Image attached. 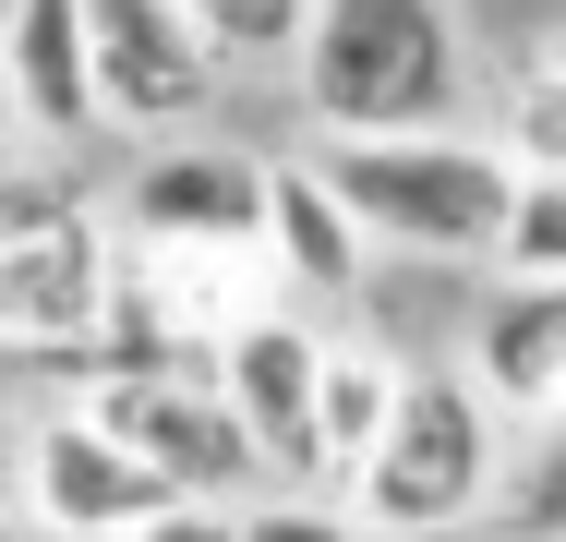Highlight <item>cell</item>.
I'll return each instance as SVG.
<instances>
[{"mask_svg":"<svg viewBox=\"0 0 566 542\" xmlns=\"http://www.w3.org/2000/svg\"><path fill=\"white\" fill-rule=\"evenodd\" d=\"M314 169L338 181V206L361 217L374 253H410V265H494V229L518 194V157L494 133H326Z\"/></svg>","mask_w":566,"mask_h":542,"instance_id":"obj_1","label":"cell"},{"mask_svg":"<svg viewBox=\"0 0 566 542\" xmlns=\"http://www.w3.org/2000/svg\"><path fill=\"white\" fill-rule=\"evenodd\" d=\"M290 97L314 133H434L470 97V37L447 0H314Z\"/></svg>","mask_w":566,"mask_h":542,"instance_id":"obj_2","label":"cell"},{"mask_svg":"<svg viewBox=\"0 0 566 542\" xmlns=\"http://www.w3.org/2000/svg\"><path fill=\"white\" fill-rule=\"evenodd\" d=\"M494 482H506V410L482 398V374L470 362H398L386 434L349 470V519L398 542H447L494 507Z\"/></svg>","mask_w":566,"mask_h":542,"instance_id":"obj_3","label":"cell"},{"mask_svg":"<svg viewBox=\"0 0 566 542\" xmlns=\"http://www.w3.org/2000/svg\"><path fill=\"white\" fill-rule=\"evenodd\" d=\"M120 314V241L73 206L61 169H24L0 181V350L24 362H85Z\"/></svg>","mask_w":566,"mask_h":542,"instance_id":"obj_4","label":"cell"},{"mask_svg":"<svg viewBox=\"0 0 566 542\" xmlns=\"http://www.w3.org/2000/svg\"><path fill=\"white\" fill-rule=\"evenodd\" d=\"M85 410L109 434H133L157 470H169V494H206V507H253L277 470H265V446L241 434V410H229L218 362L193 374L181 350H145V362H97L85 374Z\"/></svg>","mask_w":566,"mask_h":542,"instance_id":"obj_5","label":"cell"},{"mask_svg":"<svg viewBox=\"0 0 566 542\" xmlns=\"http://www.w3.org/2000/svg\"><path fill=\"white\" fill-rule=\"evenodd\" d=\"M85 61H97V121L109 133H193L218 108L229 61L181 0H85Z\"/></svg>","mask_w":566,"mask_h":542,"instance_id":"obj_6","label":"cell"},{"mask_svg":"<svg viewBox=\"0 0 566 542\" xmlns=\"http://www.w3.org/2000/svg\"><path fill=\"white\" fill-rule=\"evenodd\" d=\"M326 350L338 337L314 314H290V302L218 325V386H229V410L265 446L277 482H326Z\"/></svg>","mask_w":566,"mask_h":542,"instance_id":"obj_7","label":"cell"},{"mask_svg":"<svg viewBox=\"0 0 566 542\" xmlns=\"http://www.w3.org/2000/svg\"><path fill=\"white\" fill-rule=\"evenodd\" d=\"M120 229L169 265H206V253H265V157L206 145V133H157L145 169L120 181Z\"/></svg>","mask_w":566,"mask_h":542,"instance_id":"obj_8","label":"cell"},{"mask_svg":"<svg viewBox=\"0 0 566 542\" xmlns=\"http://www.w3.org/2000/svg\"><path fill=\"white\" fill-rule=\"evenodd\" d=\"M24 507L61 519V531H85V542H120V531H145L157 507H181V494L97 410H49V423H24Z\"/></svg>","mask_w":566,"mask_h":542,"instance_id":"obj_9","label":"cell"},{"mask_svg":"<svg viewBox=\"0 0 566 542\" xmlns=\"http://www.w3.org/2000/svg\"><path fill=\"white\" fill-rule=\"evenodd\" d=\"M0 61H12V121L24 145H85L97 121V61H85V0H12L0 12Z\"/></svg>","mask_w":566,"mask_h":542,"instance_id":"obj_10","label":"cell"},{"mask_svg":"<svg viewBox=\"0 0 566 542\" xmlns=\"http://www.w3.org/2000/svg\"><path fill=\"white\" fill-rule=\"evenodd\" d=\"M470 374L506 423H555L566 410V278H506L470 314Z\"/></svg>","mask_w":566,"mask_h":542,"instance_id":"obj_11","label":"cell"},{"mask_svg":"<svg viewBox=\"0 0 566 542\" xmlns=\"http://www.w3.org/2000/svg\"><path fill=\"white\" fill-rule=\"evenodd\" d=\"M265 265H277L290 302H349V290L374 278V241H361V217L338 206V181H326L314 157L265 169Z\"/></svg>","mask_w":566,"mask_h":542,"instance_id":"obj_12","label":"cell"},{"mask_svg":"<svg viewBox=\"0 0 566 542\" xmlns=\"http://www.w3.org/2000/svg\"><path fill=\"white\" fill-rule=\"evenodd\" d=\"M386 398H398V362L374 350H326V482H349L386 434Z\"/></svg>","mask_w":566,"mask_h":542,"instance_id":"obj_13","label":"cell"},{"mask_svg":"<svg viewBox=\"0 0 566 542\" xmlns=\"http://www.w3.org/2000/svg\"><path fill=\"white\" fill-rule=\"evenodd\" d=\"M494 531H506V542H566V410H555V423H531V446L506 458V482H494Z\"/></svg>","mask_w":566,"mask_h":542,"instance_id":"obj_14","label":"cell"},{"mask_svg":"<svg viewBox=\"0 0 566 542\" xmlns=\"http://www.w3.org/2000/svg\"><path fill=\"white\" fill-rule=\"evenodd\" d=\"M494 145L518 157V169H566V61H518L506 73V97H494Z\"/></svg>","mask_w":566,"mask_h":542,"instance_id":"obj_15","label":"cell"},{"mask_svg":"<svg viewBox=\"0 0 566 542\" xmlns=\"http://www.w3.org/2000/svg\"><path fill=\"white\" fill-rule=\"evenodd\" d=\"M494 265L506 278H566V169H518L506 229H494Z\"/></svg>","mask_w":566,"mask_h":542,"instance_id":"obj_16","label":"cell"},{"mask_svg":"<svg viewBox=\"0 0 566 542\" xmlns=\"http://www.w3.org/2000/svg\"><path fill=\"white\" fill-rule=\"evenodd\" d=\"M181 12L206 24V49H218L229 73H241V61L277 73V61L302 49V24H314V0H181Z\"/></svg>","mask_w":566,"mask_h":542,"instance_id":"obj_17","label":"cell"},{"mask_svg":"<svg viewBox=\"0 0 566 542\" xmlns=\"http://www.w3.org/2000/svg\"><path fill=\"white\" fill-rule=\"evenodd\" d=\"M120 542H241V507H206V494H181V507H157L145 531H120Z\"/></svg>","mask_w":566,"mask_h":542,"instance_id":"obj_18","label":"cell"},{"mask_svg":"<svg viewBox=\"0 0 566 542\" xmlns=\"http://www.w3.org/2000/svg\"><path fill=\"white\" fill-rule=\"evenodd\" d=\"M24 507V423H0V519Z\"/></svg>","mask_w":566,"mask_h":542,"instance_id":"obj_19","label":"cell"},{"mask_svg":"<svg viewBox=\"0 0 566 542\" xmlns=\"http://www.w3.org/2000/svg\"><path fill=\"white\" fill-rule=\"evenodd\" d=\"M0 542H85V531H61V519H36V507H12V519H0Z\"/></svg>","mask_w":566,"mask_h":542,"instance_id":"obj_20","label":"cell"},{"mask_svg":"<svg viewBox=\"0 0 566 542\" xmlns=\"http://www.w3.org/2000/svg\"><path fill=\"white\" fill-rule=\"evenodd\" d=\"M0 145H24V121H12V61H0Z\"/></svg>","mask_w":566,"mask_h":542,"instance_id":"obj_21","label":"cell"},{"mask_svg":"<svg viewBox=\"0 0 566 542\" xmlns=\"http://www.w3.org/2000/svg\"><path fill=\"white\" fill-rule=\"evenodd\" d=\"M0 181H12V145H0Z\"/></svg>","mask_w":566,"mask_h":542,"instance_id":"obj_22","label":"cell"},{"mask_svg":"<svg viewBox=\"0 0 566 542\" xmlns=\"http://www.w3.org/2000/svg\"><path fill=\"white\" fill-rule=\"evenodd\" d=\"M555 61H566V37H555Z\"/></svg>","mask_w":566,"mask_h":542,"instance_id":"obj_23","label":"cell"}]
</instances>
